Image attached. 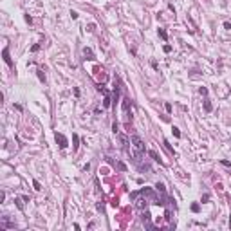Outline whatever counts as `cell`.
I'll return each mask as SVG.
<instances>
[{
  "mask_svg": "<svg viewBox=\"0 0 231 231\" xmlns=\"http://www.w3.org/2000/svg\"><path fill=\"white\" fill-rule=\"evenodd\" d=\"M173 135H175V137H181V130L175 128V127H173Z\"/></svg>",
  "mask_w": 231,
  "mask_h": 231,
  "instance_id": "15",
  "label": "cell"
},
{
  "mask_svg": "<svg viewBox=\"0 0 231 231\" xmlns=\"http://www.w3.org/2000/svg\"><path fill=\"white\" fill-rule=\"evenodd\" d=\"M132 199L135 208L141 213V220L148 229H162L173 226V200L166 195V192L143 188L141 192H134Z\"/></svg>",
  "mask_w": 231,
  "mask_h": 231,
  "instance_id": "1",
  "label": "cell"
},
{
  "mask_svg": "<svg viewBox=\"0 0 231 231\" xmlns=\"http://www.w3.org/2000/svg\"><path fill=\"white\" fill-rule=\"evenodd\" d=\"M199 92H200L202 96H208V89H206V87H200V89H199Z\"/></svg>",
  "mask_w": 231,
  "mask_h": 231,
  "instance_id": "13",
  "label": "cell"
},
{
  "mask_svg": "<svg viewBox=\"0 0 231 231\" xmlns=\"http://www.w3.org/2000/svg\"><path fill=\"white\" fill-rule=\"evenodd\" d=\"M38 78H40V81H45V74H44V71H38Z\"/></svg>",
  "mask_w": 231,
  "mask_h": 231,
  "instance_id": "12",
  "label": "cell"
},
{
  "mask_svg": "<svg viewBox=\"0 0 231 231\" xmlns=\"http://www.w3.org/2000/svg\"><path fill=\"white\" fill-rule=\"evenodd\" d=\"M2 56H4V61L9 65V67H13V60L9 58V47H6L4 51H2Z\"/></svg>",
  "mask_w": 231,
  "mask_h": 231,
  "instance_id": "4",
  "label": "cell"
},
{
  "mask_svg": "<svg viewBox=\"0 0 231 231\" xmlns=\"http://www.w3.org/2000/svg\"><path fill=\"white\" fill-rule=\"evenodd\" d=\"M157 33H159V36H161L162 40H166V38H168V34H166V31H164V29H159Z\"/></svg>",
  "mask_w": 231,
  "mask_h": 231,
  "instance_id": "10",
  "label": "cell"
},
{
  "mask_svg": "<svg viewBox=\"0 0 231 231\" xmlns=\"http://www.w3.org/2000/svg\"><path fill=\"white\" fill-rule=\"evenodd\" d=\"M54 139H56V143H58V146H60L61 150L69 146V141H67V137H65L63 134H58V132H56V134H54Z\"/></svg>",
  "mask_w": 231,
  "mask_h": 231,
  "instance_id": "3",
  "label": "cell"
},
{
  "mask_svg": "<svg viewBox=\"0 0 231 231\" xmlns=\"http://www.w3.org/2000/svg\"><path fill=\"white\" fill-rule=\"evenodd\" d=\"M199 209H200V208H199V204H192V211H193V213H197Z\"/></svg>",
  "mask_w": 231,
  "mask_h": 231,
  "instance_id": "14",
  "label": "cell"
},
{
  "mask_svg": "<svg viewBox=\"0 0 231 231\" xmlns=\"http://www.w3.org/2000/svg\"><path fill=\"white\" fill-rule=\"evenodd\" d=\"M162 49H164V52H170V51H172V45H164Z\"/></svg>",
  "mask_w": 231,
  "mask_h": 231,
  "instance_id": "18",
  "label": "cell"
},
{
  "mask_svg": "<svg viewBox=\"0 0 231 231\" xmlns=\"http://www.w3.org/2000/svg\"><path fill=\"white\" fill-rule=\"evenodd\" d=\"M164 108H166V112H172V105H170V103H166V105H164Z\"/></svg>",
  "mask_w": 231,
  "mask_h": 231,
  "instance_id": "17",
  "label": "cell"
},
{
  "mask_svg": "<svg viewBox=\"0 0 231 231\" xmlns=\"http://www.w3.org/2000/svg\"><path fill=\"white\" fill-rule=\"evenodd\" d=\"M110 103H112L110 96H108V94H105V99H103V108H108V107H110Z\"/></svg>",
  "mask_w": 231,
  "mask_h": 231,
  "instance_id": "5",
  "label": "cell"
},
{
  "mask_svg": "<svg viewBox=\"0 0 231 231\" xmlns=\"http://www.w3.org/2000/svg\"><path fill=\"white\" fill-rule=\"evenodd\" d=\"M78 143H79V137H78V134H74L72 135V148L74 150H78Z\"/></svg>",
  "mask_w": 231,
  "mask_h": 231,
  "instance_id": "7",
  "label": "cell"
},
{
  "mask_svg": "<svg viewBox=\"0 0 231 231\" xmlns=\"http://www.w3.org/2000/svg\"><path fill=\"white\" fill-rule=\"evenodd\" d=\"M33 186H34V190H36V192H40V190H42V186H40V182H38V181H33Z\"/></svg>",
  "mask_w": 231,
  "mask_h": 231,
  "instance_id": "11",
  "label": "cell"
},
{
  "mask_svg": "<svg viewBox=\"0 0 231 231\" xmlns=\"http://www.w3.org/2000/svg\"><path fill=\"white\" fill-rule=\"evenodd\" d=\"M220 162H222V166H231V162H229V161H226V159H224V161H220Z\"/></svg>",
  "mask_w": 231,
  "mask_h": 231,
  "instance_id": "21",
  "label": "cell"
},
{
  "mask_svg": "<svg viewBox=\"0 0 231 231\" xmlns=\"http://www.w3.org/2000/svg\"><path fill=\"white\" fill-rule=\"evenodd\" d=\"M83 54L87 56V60H94V52H92L89 47H85V49H83Z\"/></svg>",
  "mask_w": 231,
  "mask_h": 231,
  "instance_id": "6",
  "label": "cell"
},
{
  "mask_svg": "<svg viewBox=\"0 0 231 231\" xmlns=\"http://www.w3.org/2000/svg\"><path fill=\"white\" fill-rule=\"evenodd\" d=\"M148 154H150V157H152V159H154V161H157V162H161V159H159V155H157V154H155V152H154V150H150V152H148Z\"/></svg>",
  "mask_w": 231,
  "mask_h": 231,
  "instance_id": "9",
  "label": "cell"
},
{
  "mask_svg": "<svg viewBox=\"0 0 231 231\" xmlns=\"http://www.w3.org/2000/svg\"><path fill=\"white\" fill-rule=\"evenodd\" d=\"M112 130H114V134H117V132H119V127H117V123H114V125H112Z\"/></svg>",
  "mask_w": 231,
  "mask_h": 231,
  "instance_id": "16",
  "label": "cell"
},
{
  "mask_svg": "<svg viewBox=\"0 0 231 231\" xmlns=\"http://www.w3.org/2000/svg\"><path fill=\"white\" fill-rule=\"evenodd\" d=\"M229 227H231V215H229Z\"/></svg>",
  "mask_w": 231,
  "mask_h": 231,
  "instance_id": "22",
  "label": "cell"
},
{
  "mask_svg": "<svg viewBox=\"0 0 231 231\" xmlns=\"http://www.w3.org/2000/svg\"><path fill=\"white\" fill-rule=\"evenodd\" d=\"M135 162L137 161H141V157H143V154H144V143H143V139L139 137V135H132L130 137V150L127 152Z\"/></svg>",
  "mask_w": 231,
  "mask_h": 231,
  "instance_id": "2",
  "label": "cell"
},
{
  "mask_svg": "<svg viewBox=\"0 0 231 231\" xmlns=\"http://www.w3.org/2000/svg\"><path fill=\"white\" fill-rule=\"evenodd\" d=\"M38 49H40V45H38V44H36V45H33V47H31V51H33V52H36V51H38Z\"/></svg>",
  "mask_w": 231,
  "mask_h": 231,
  "instance_id": "20",
  "label": "cell"
},
{
  "mask_svg": "<svg viewBox=\"0 0 231 231\" xmlns=\"http://www.w3.org/2000/svg\"><path fill=\"white\" fill-rule=\"evenodd\" d=\"M71 16H72V20H76V18H78V13H76V11H71Z\"/></svg>",
  "mask_w": 231,
  "mask_h": 231,
  "instance_id": "19",
  "label": "cell"
},
{
  "mask_svg": "<svg viewBox=\"0 0 231 231\" xmlns=\"http://www.w3.org/2000/svg\"><path fill=\"white\" fill-rule=\"evenodd\" d=\"M204 110H206V112H211V103H209L208 98L204 99Z\"/></svg>",
  "mask_w": 231,
  "mask_h": 231,
  "instance_id": "8",
  "label": "cell"
}]
</instances>
